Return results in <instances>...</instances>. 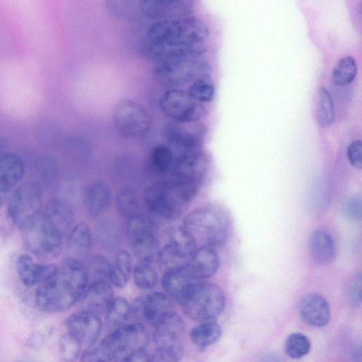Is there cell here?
Returning a JSON list of instances; mask_svg holds the SVG:
<instances>
[{"label": "cell", "mask_w": 362, "mask_h": 362, "mask_svg": "<svg viewBox=\"0 0 362 362\" xmlns=\"http://www.w3.org/2000/svg\"><path fill=\"white\" fill-rule=\"evenodd\" d=\"M110 262L102 255H96L91 259L88 269V276L93 277L94 281H107L109 278Z\"/></svg>", "instance_id": "cell-41"}, {"label": "cell", "mask_w": 362, "mask_h": 362, "mask_svg": "<svg viewBox=\"0 0 362 362\" xmlns=\"http://www.w3.org/2000/svg\"><path fill=\"white\" fill-rule=\"evenodd\" d=\"M91 245V233L89 227L84 223H78L70 231L67 240V247L72 257L76 259L88 254Z\"/></svg>", "instance_id": "cell-29"}, {"label": "cell", "mask_w": 362, "mask_h": 362, "mask_svg": "<svg viewBox=\"0 0 362 362\" xmlns=\"http://www.w3.org/2000/svg\"><path fill=\"white\" fill-rule=\"evenodd\" d=\"M357 74V64L351 56H346L339 60L332 73L333 82L339 86L351 83Z\"/></svg>", "instance_id": "cell-35"}, {"label": "cell", "mask_w": 362, "mask_h": 362, "mask_svg": "<svg viewBox=\"0 0 362 362\" xmlns=\"http://www.w3.org/2000/svg\"><path fill=\"white\" fill-rule=\"evenodd\" d=\"M25 165L16 154L7 152L0 156V207L10 197L15 187L23 177Z\"/></svg>", "instance_id": "cell-17"}, {"label": "cell", "mask_w": 362, "mask_h": 362, "mask_svg": "<svg viewBox=\"0 0 362 362\" xmlns=\"http://www.w3.org/2000/svg\"><path fill=\"white\" fill-rule=\"evenodd\" d=\"M258 362H281L278 356L274 354H267L263 356Z\"/></svg>", "instance_id": "cell-48"}, {"label": "cell", "mask_w": 362, "mask_h": 362, "mask_svg": "<svg viewBox=\"0 0 362 362\" xmlns=\"http://www.w3.org/2000/svg\"><path fill=\"white\" fill-rule=\"evenodd\" d=\"M131 313V305L123 297L114 298L108 306L106 315V323L113 330L122 326Z\"/></svg>", "instance_id": "cell-33"}, {"label": "cell", "mask_w": 362, "mask_h": 362, "mask_svg": "<svg viewBox=\"0 0 362 362\" xmlns=\"http://www.w3.org/2000/svg\"><path fill=\"white\" fill-rule=\"evenodd\" d=\"M315 115L318 124L322 127H329L334 122L332 99L329 92L324 86H320L317 91Z\"/></svg>", "instance_id": "cell-34"}, {"label": "cell", "mask_w": 362, "mask_h": 362, "mask_svg": "<svg viewBox=\"0 0 362 362\" xmlns=\"http://www.w3.org/2000/svg\"><path fill=\"white\" fill-rule=\"evenodd\" d=\"M127 235L139 260H153L159 250L158 228L148 216L137 213L128 218Z\"/></svg>", "instance_id": "cell-9"}, {"label": "cell", "mask_w": 362, "mask_h": 362, "mask_svg": "<svg viewBox=\"0 0 362 362\" xmlns=\"http://www.w3.org/2000/svg\"><path fill=\"white\" fill-rule=\"evenodd\" d=\"M361 199L359 197L350 198L344 205V214L351 219L360 220L361 218Z\"/></svg>", "instance_id": "cell-44"}, {"label": "cell", "mask_w": 362, "mask_h": 362, "mask_svg": "<svg viewBox=\"0 0 362 362\" xmlns=\"http://www.w3.org/2000/svg\"><path fill=\"white\" fill-rule=\"evenodd\" d=\"M210 66L197 58L171 60L154 64L156 79L170 89L191 85L199 79L209 78Z\"/></svg>", "instance_id": "cell-8"}, {"label": "cell", "mask_w": 362, "mask_h": 362, "mask_svg": "<svg viewBox=\"0 0 362 362\" xmlns=\"http://www.w3.org/2000/svg\"><path fill=\"white\" fill-rule=\"evenodd\" d=\"M311 349L309 338L300 332L289 334L285 342V351L293 359H299L306 356Z\"/></svg>", "instance_id": "cell-37"}, {"label": "cell", "mask_w": 362, "mask_h": 362, "mask_svg": "<svg viewBox=\"0 0 362 362\" xmlns=\"http://www.w3.org/2000/svg\"><path fill=\"white\" fill-rule=\"evenodd\" d=\"M362 279L361 274L354 278L348 294V302L353 308H358L362 302Z\"/></svg>", "instance_id": "cell-42"}, {"label": "cell", "mask_w": 362, "mask_h": 362, "mask_svg": "<svg viewBox=\"0 0 362 362\" xmlns=\"http://www.w3.org/2000/svg\"><path fill=\"white\" fill-rule=\"evenodd\" d=\"M186 316L196 321L214 320L223 310L226 298L216 284L203 281L193 283L179 301Z\"/></svg>", "instance_id": "cell-6"}, {"label": "cell", "mask_w": 362, "mask_h": 362, "mask_svg": "<svg viewBox=\"0 0 362 362\" xmlns=\"http://www.w3.org/2000/svg\"><path fill=\"white\" fill-rule=\"evenodd\" d=\"M150 356V362H180L185 356L184 345L156 348Z\"/></svg>", "instance_id": "cell-39"}, {"label": "cell", "mask_w": 362, "mask_h": 362, "mask_svg": "<svg viewBox=\"0 0 362 362\" xmlns=\"http://www.w3.org/2000/svg\"><path fill=\"white\" fill-rule=\"evenodd\" d=\"M161 111L173 122L194 123L206 113L204 106L192 100L187 92L180 89H169L159 98Z\"/></svg>", "instance_id": "cell-12"}, {"label": "cell", "mask_w": 362, "mask_h": 362, "mask_svg": "<svg viewBox=\"0 0 362 362\" xmlns=\"http://www.w3.org/2000/svg\"><path fill=\"white\" fill-rule=\"evenodd\" d=\"M43 193L39 184L25 182L19 185L8 198L6 215L12 225L18 228L42 210Z\"/></svg>", "instance_id": "cell-10"}, {"label": "cell", "mask_w": 362, "mask_h": 362, "mask_svg": "<svg viewBox=\"0 0 362 362\" xmlns=\"http://www.w3.org/2000/svg\"><path fill=\"white\" fill-rule=\"evenodd\" d=\"M194 282L197 281L190 276L185 264L165 271L162 277L165 293L177 302Z\"/></svg>", "instance_id": "cell-25"}, {"label": "cell", "mask_w": 362, "mask_h": 362, "mask_svg": "<svg viewBox=\"0 0 362 362\" xmlns=\"http://www.w3.org/2000/svg\"><path fill=\"white\" fill-rule=\"evenodd\" d=\"M146 327L140 322L129 323L114 329L96 344L107 362H114L144 349L149 341Z\"/></svg>", "instance_id": "cell-7"}, {"label": "cell", "mask_w": 362, "mask_h": 362, "mask_svg": "<svg viewBox=\"0 0 362 362\" xmlns=\"http://www.w3.org/2000/svg\"><path fill=\"white\" fill-rule=\"evenodd\" d=\"M132 272L136 286L141 290L151 289L158 282V274L152 260H139Z\"/></svg>", "instance_id": "cell-32"}, {"label": "cell", "mask_w": 362, "mask_h": 362, "mask_svg": "<svg viewBox=\"0 0 362 362\" xmlns=\"http://www.w3.org/2000/svg\"><path fill=\"white\" fill-rule=\"evenodd\" d=\"M174 312L173 299L161 292H152L139 296L131 305V313L139 315L153 327Z\"/></svg>", "instance_id": "cell-13"}, {"label": "cell", "mask_w": 362, "mask_h": 362, "mask_svg": "<svg viewBox=\"0 0 362 362\" xmlns=\"http://www.w3.org/2000/svg\"><path fill=\"white\" fill-rule=\"evenodd\" d=\"M88 282V271L82 262L74 257L66 258L38 285L36 305L46 313L64 312L82 298Z\"/></svg>", "instance_id": "cell-2"}, {"label": "cell", "mask_w": 362, "mask_h": 362, "mask_svg": "<svg viewBox=\"0 0 362 362\" xmlns=\"http://www.w3.org/2000/svg\"><path fill=\"white\" fill-rule=\"evenodd\" d=\"M202 246L214 247L224 243L229 228L225 211L214 205L197 208L183 220V226Z\"/></svg>", "instance_id": "cell-5"}, {"label": "cell", "mask_w": 362, "mask_h": 362, "mask_svg": "<svg viewBox=\"0 0 362 362\" xmlns=\"http://www.w3.org/2000/svg\"><path fill=\"white\" fill-rule=\"evenodd\" d=\"M141 12L156 21L185 18L193 8L191 1L149 0L139 3Z\"/></svg>", "instance_id": "cell-16"}, {"label": "cell", "mask_w": 362, "mask_h": 362, "mask_svg": "<svg viewBox=\"0 0 362 362\" xmlns=\"http://www.w3.org/2000/svg\"><path fill=\"white\" fill-rule=\"evenodd\" d=\"M19 228L26 250L45 258H54L59 255L64 234L42 209Z\"/></svg>", "instance_id": "cell-4"}, {"label": "cell", "mask_w": 362, "mask_h": 362, "mask_svg": "<svg viewBox=\"0 0 362 362\" xmlns=\"http://www.w3.org/2000/svg\"><path fill=\"white\" fill-rule=\"evenodd\" d=\"M115 204L119 212L124 217L130 218L137 214L139 201L136 193L130 187H123L115 195Z\"/></svg>", "instance_id": "cell-36"}, {"label": "cell", "mask_w": 362, "mask_h": 362, "mask_svg": "<svg viewBox=\"0 0 362 362\" xmlns=\"http://www.w3.org/2000/svg\"><path fill=\"white\" fill-rule=\"evenodd\" d=\"M187 93L197 103H209L214 98V87L209 78L199 79L189 86Z\"/></svg>", "instance_id": "cell-38"}, {"label": "cell", "mask_w": 362, "mask_h": 362, "mask_svg": "<svg viewBox=\"0 0 362 362\" xmlns=\"http://www.w3.org/2000/svg\"><path fill=\"white\" fill-rule=\"evenodd\" d=\"M55 264H40L27 254L21 255L16 261V269L21 282L26 286L39 285L54 269Z\"/></svg>", "instance_id": "cell-24"}, {"label": "cell", "mask_w": 362, "mask_h": 362, "mask_svg": "<svg viewBox=\"0 0 362 362\" xmlns=\"http://www.w3.org/2000/svg\"><path fill=\"white\" fill-rule=\"evenodd\" d=\"M67 333L81 345L89 346L97 341L103 323L98 315L83 310L70 315L65 321Z\"/></svg>", "instance_id": "cell-14"}, {"label": "cell", "mask_w": 362, "mask_h": 362, "mask_svg": "<svg viewBox=\"0 0 362 362\" xmlns=\"http://www.w3.org/2000/svg\"><path fill=\"white\" fill-rule=\"evenodd\" d=\"M0 156H1V154H0Z\"/></svg>", "instance_id": "cell-51"}, {"label": "cell", "mask_w": 362, "mask_h": 362, "mask_svg": "<svg viewBox=\"0 0 362 362\" xmlns=\"http://www.w3.org/2000/svg\"><path fill=\"white\" fill-rule=\"evenodd\" d=\"M190 124L173 122L164 130L165 139L179 153L201 149L200 136Z\"/></svg>", "instance_id": "cell-20"}, {"label": "cell", "mask_w": 362, "mask_h": 362, "mask_svg": "<svg viewBox=\"0 0 362 362\" xmlns=\"http://www.w3.org/2000/svg\"><path fill=\"white\" fill-rule=\"evenodd\" d=\"M207 168V160L201 149L179 153L174 157L170 177L199 185Z\"/></svg>", "instance_id": "cell-15"}, {"label": "cell", "mask_w": 362, "mask_h": 362, "mask_svg": "<svg viewBox=\"0 0 362 362\" xmlns=\"http://www.w3.org/2000/svg\"><path fill=\"white\" fill-rule=\"evenodd\" d=\"M113 122L117 131L128 138L146 135L151 127V118L139 103L130 100L119 102L113 112Z\"/></svg>", "instance_id": "cell-11"}, {"label": "cell", "mask_w": 362, "mask_h": 362, "mask_svg": "<svg viewBox=\"0 0 362 362\" xmlns=\"http://www.w3.org/2000/svg\"><path fill=\"white\" fill-rule=\"evenodd\" d=\"M110 189L108 185L101 180L90 184L84 193V207L88 216L92 219L100 216L107 209L110 202Z\"/></svg>", "instance_id": "cell-23"}, {"label": "cell", "mask_w": 362, "mask_h": 362, "mask_svg": "<svg viewBox=\"0 0 362 362\" xmlns=\"http://www.w3.org/2000/svg\"><path fill=\"white\" fill-rule=\"evenodd\" d=\"M185 325L175 312L171 313L154 327L153 341L155 347L165 348L183 345Z\"/></svg>", "instance_id": "cell-19"}, {"label": "cell", "mask_w": 362, "mask_h": 362, "mask_svg": "<svg viewBox=\"0 0 362 362\" xmlns=\"http://www.w3.org/2000/svg\"><path fill=\"white\" fill-rule=\"evenodd\" d=\"M299 310L302 319L310 325L322 327L329 322V305L318 293H309L304 296L300 301Z\"/></svg>", "instance_id": "cell-21"}, {"label": "cell", "mask_w": 362, "mask_h": 362, "mask_svg": "<svg viewBox=\"0 0 362 362\" xmlns=\"http://www.w3.org/2000/svg\"><path fill=\"white\" fill-rule=\"evenodd\" d=\"M208 36V27L197 18L158 21L146 32V49L154 64L197 58L206 52Z\"/></svg>", "instance_id": "cell-1"}, {"label": "cell", "mask_w": 362, "mask_h": 362, "mask_svg": "<svg viewBox=\"0 0 362 362\" xmlns=\"http://www.w3.org/2000/svg\"><path fill=\"white\" fill-rule=\"evenodd\" d=\"M173 160L174 154L172 149L166 145H158L150 152L147 168L153 175H165L170 172Z\"/></svg>", "instance_id": "cell-30"}, {"label": "cell", "mask_w": 362, "mask_h": 362, "mask_svg": "<svg viewBox=\"0 0 362 362\" xmlns=\"http://www.w3.org/2000/svg\"><path fill=\"white\" fill-rule=\"evenodd\" d=\"M113 298V289L107 281H94L81 298L82 309L97 315L105 313Z\"/></svg>", "instance_id": "cell-22"}, {"label": "cell", "mask_w": 362, "mask_h": 362, "mask_svg": "<svg viewBox=\"0 0 362 362\" xmlns=\"http://www.w3.org/2000/svg\"><path fill=\"white\" fill-rule=\"evenodd\" d=\"M199 185L168 176L148 185L144 201L149 211L166 219L174 220L186 210L198 190Z\"/></svg>", "instance_id": "cell-3"}, {"label": "cell", "mask_w": 362, "mask_h": 362, "mask_svg": "<svg viewBox=\"0 0 362 362\" xmlns=\"http://www.w3.org/2000/svg\"><path fill=\"white\" fill-rule=\"evenodd\" d=\"M81 344L67 332L59 339V351L62 358L66 362H74L81 351Z\"/></svg>", "instance_id": "cell-40"}, {"label": "cell", "mask_w": 362, "mask_h": 362, "mask_svg": "<svg viewBox=\"0 0 362 362\" xmlns=\"http://www.w3.org/2000/svg\"><path fill=\"white\" fill-rule=\"evenodd\" d=\"M185 357V356H184ZM184 357L180 361V362H183V359H184ZM187 362H197L194 359H187Z\"/></svg>", "instance_id": "cell-49"}, {"label": "cell", "mask_w": 362, "mask_h": 362, "mask_svg": "<svg viewBox=\"0 0 362 362\" xmlns=\"http://www.w3.org/2000/svg\"><path fill=\"white\" fill-rule=\"evenodd\" d=\"M308 247L313 259L320 264H329L335 257L334 239L325 230H319L313 232L309 239Z\"/></svg>", "instance_id": "cell-26"}, {"label": "cell", "mask_w": 362, "mask_h": 362, "mask_svg": "<svg viewBox=\"0 0 362 362\" xmlns=\"http://www.w3.org/2000/svg\"><path fill=\"white\" fill-rule=\"evenodd\" d=\"M352 359H353L354 362H361V344H358L353 349Z\"/></svg>", "instance_id": "cell-47"}, {"label": "cell", "mask_w": 362, "mask_h": 362, "mask_svg": "<svg viewBox=\"0 0 362 362\" xmlns=\"http://www.w3.org/2000/svg\"><path fill=\"white\" fill-rule=\"evenodd\" d=\"M120 362H150V356L145 349H142L127 355Z\"/></svg>", "instance_id": "cell-45"}, {"label": "cell", "mask_w": 362, "mask_h": 362, "mask_svg": "<svg viewBox=\"0 0 362 362\" xmlns=\"http://www.w3.org/2000/svg\"><path fill=\"white\" fill-rule=\"evenodd\" d=\"M44 334L45 333L42 332H35L32 334L28 339L29 346L35 348L42 345L46 339V334Z\"/></svg>", "instance_id": "cell-46"}, {"label": "cell", "mask_w": 362, "mask_h": 362, "mask_svg": "<svg viewBox=\"0 0 362 362\" xmlns=\"http://www.w3.org/2000/svg\"><path fill=\"white\" fill-rule=\"evenodd\" d=\"M23 362H28V361H23Z\"/></svg>", "instance_id": "cell-50"}, {"label": "cell", "mask_w": 362, "mask_h": 362, "mask_svg": "<svg viewBox=\"0 0 362 362\" xmlns=\"http://www.w3.org/2000/svg\"><path fill=\"white\" fill-rule=\"evenodd\" d=\"M347 157L349 163L357 168L362 166V144L361 140L351 142L347 148Z\"/></svg>", "instance_id": "cell-43"}, {"label": "cell", "mask_w": 362, "mask_h": 362, "mask_svg": "<svg viewBox=\"0 0 362 362\" xmlns=\"http://www.w3.org/2000/svg\"><path fill=\"white\" fill-rule=\"evenodd\" d=\"M131 254L125 250H119L115 255L110 263L108 280L117 288L124 287L131 277L133 271Z\"/></svg>", "instance_id": "cell-27"}, {"label": "cell", "mask_w": 362, "mask_h": 362, "mask_svg": "<svg viewBox=\"0 0 362 362\" xmlns=\"http://www.w3.org/2000/svg\"><path fill=\"white\" fill-rule=\"evenodd\" d=\"M221 334V327L214 320L202 322L192 327L189 334L192 342L200 349L215 344Z\"/></svg>", "instance_id": "cell-28"}, {"label": "cell", "mask_w": 362, "mask_h": 362, "mask_svg": "<svg viewBox=\"0 0 362 362\" xmlns=\"http://www.w3.org/2000/svg\"><path fill=\"white\" fill-rule=\"evenodd\" d=\"M185 266L195 281H203L216 274L219 257L214 248L200 246L192 253Z\"/></svg>", "instance_id": "cell-18"}, {"label": "cell", "mask_w": 362, "mask_h": 362, "mask_svg": "<svg viewBox=\"0 0 362 362\" xmlns=\"http://www.w3.org/2000/svg\"><path fill=\"white\" fill-rule=\"evenodd\" d=\"M64 235L70 228L74 221V212L64 202L52 199L42 209Z\"/></svg>", "instance_id": "cell-31"}]
</instances>
